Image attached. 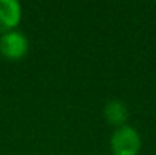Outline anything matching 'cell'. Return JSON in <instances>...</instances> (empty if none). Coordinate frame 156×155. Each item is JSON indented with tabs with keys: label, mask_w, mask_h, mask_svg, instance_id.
I'll list each match as a JSON object with an SVG mask.
<instances>
[{
	"label": "cell",
	"mask_w": 156,
	"mask_h": 155,
	"mask_svg": "<svg viewBox=\"0 0 156 155\" xmlns=\"http://www.w3.org/2000/svg\"><path fill=\"white\" fill-rule=\"evenodd\" d=\"M103 116L106 119L108 123L120 128L126 123V120L129 119V111H127V106L121 101L118 99H112L105 105L103 108Z\"/></svg>",
	"instance_id": "obj_4"
},
{
	"label": "cell",
	"mask_w": 156,
	"mask_h": 155,
	"mask_svg": "<svg viewBox=\"0 0 156 155\" xmlns=\"http://www.w3.org/2000/svg\"><path fill=\"white\" fill-rule=\"evenodd\" d=\"M29 50V40L24 32H20L17 29L9 31L6 34H2L0 37V53L12 61L21 59L26 56Z\"/></svg>",
	"instance_id": "obj_2"
},
{
	"label": "cell",
	"mask_w": 156,
	"mask_h": 155,
	"mask_svg": "<svg viewBox=\"0 0 156 155\" xmlns=\"http://www.w3.org/2000/svg\"><path fill=\"white\" fill-rule=\"evenodd\" d=\"M21 20V6L17 0H0V32L14 31Z\"/></svg>",
	"instance_id": "obj_3"
},
{
	"label": "cell",
	"mask_w": 156,
	"mask_h": 155,
	"mask_svg": "<svg viewBox=\"0 0 156 155\" xmlns=\"http://www.w3.org/2000/svg\"><path fill=\"white\" fill-rule=\"evenodd\" d=\"M141 145L140 132L129 125L117 128L111 135V151L114 155H138Z\"/></svg>",
	"instance_id": "obj_1"
}]
</instances>
